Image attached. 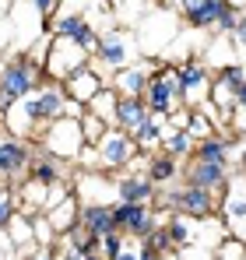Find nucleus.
<instances>
[{
	"label": "nucleus",
	"instance_id": "23",
	"mask_svg": "<svg viewBox=\"0 0 246 260\" xmlns=\"http://www.w3.org/2000/svg\"><path fill=\"white\" fill-rule=\"evenodd\" d=\"M144 173H148V179H151L155 186H169V183L179 176V158H172L169 151H155V155L148 158Z\"/></svg>",
	"mask_w": 246,
	"mask_h": 260
},
{
	"label": "nucleus",
	"instance_id": "37",
	"mask_svg": "<svg viewBox=\"0 0 246 260\" xmlns=\"http://www.w3.org/2000/svg\"><path fill=\"white\" fill-rule=\"evenodd\" d=\"M11 253H18V250H14V243H11V236H7V229H4V232H0V260H7Z\"/></svg>",
	"mask_w": 246,
	"mask_h": 260
},
{
	"label": "nucleus",
	"instance_id": "15",
	"mask_svg": "<svg viewBox=\"0 0 246 260\" xmlns=\"http://www.w3.org/2000/svg\"><path fill=\"white\" fill-rule=\"evenodd\" d=\"M151 71H162V63H130L113 74V88L120 95H144L148 91V81H151Z\"/></svg>",
	"mask_w": 246,
	"mask_h": 260
},
{
	"label": "nucleus",
	"instance_id": "1",
	"mask_svg": "<svg viewBox=\"0 0 246 260\" xmlns=\"http://www.w3.org/2000/svg\"><path fill=\"white\" fill-rule=\"evenodd\" d=\"M42 63L36 56H11L4 67H0V116L14 106V102H21V99H28V95H36L42 88Z\"/></svg>",
	"mask_w": 246,
	"mask_h": 260
},
{
	"label": "nucleus",
	"instance_id": "7",
	"mask_svg": "<svg viewBox=\"0 0 246 260\" xmlns=\"http://www.w3.org/2000/svg\"><path fill=\"white\" fill-rule=\"evenodd\" d=\"M95 63H99V71H109V74L130 67L134 63V39L123 28L102 32L99 36V49H95Z\"/></svg>",
	"mask_w": 246,
	"mask_h": 260
},
{
	"label": "nucleus",
	"instance_id": "8",
	"mask_svg": "<svg viewBox=\"0 0 246 260\" xmlns=\"http://www.w3.org/2000/svg\"><path fill=\"white\" fill-rule=\"evenodd\" d=\"M144 99H148V109L159 113V116H169L172 109H179V74H176V67L155 71Z\"/></svg>",
	"mask_w": 246,
	"mask_h": 260
},
{
	"label": "nucleus",
	"instance_id": "2",
	"mask_svg": "<svg viewBox=\"0 0 246 260\" xmlns=\"http://www.w3.org/2000/svg\"><path fill=\"white\" fill-rule=\"evenodd\" d=\"M88 60H91V53L81 49L74 39L49 36L46 53H42V71H46V78H49V81H60V85H64L71 74H78L81 67H88Z\"/></svg>",
	"mask_w": 246,
	"mask_h": 260
},
{
	"label": "nucleus",
	"instance_id": "4",
	"mask_svg": "<svg viewBox=\"0 0 246 260\" xmlns=\"http://www.w3.org/2000/svg\"><path fill=\"white\" fill-rule=\"evenodd\" d=\"M159 211H179V215L190 218H211L214 215V190H204V186H179V190H165L155 201Z\"/></svg>",
	"mask_w": 246,
	"mask_h": 260
},
{
	"label": "nucleus",
	"instance_id": "6",
	"mask_svg": "<svg viewBox=\"0 0 246 260\" xmlns=\"http://www.w3.org/2000/svg\"><path fill=\"white\" fill-rule=\"evenodd\" d=\"M176 74H179V106L183 109H201L204 102H211V81L214 78L207 74L204 63L187 60L176 67Z\"/></svg>",
	"mask_w": 246,
	"mask_h": 260
},
{
	"label": "nucleus",
	"instance_id": "43",
	"mask_svg": "<svg viewBox=\"0 0 246 260\" xmlns=\"http://www.w3.org/2000/svg\"><path fill=\"white\" fill-rule=\"evenodd\" d=\"M84 260H106V257H102V253H88Z\"/></svg>",
	"mask_w": 246,
	"mask_h": 260
},
{
	"label": "nucleus",
	"instance_id": "5",
	"mask_svg": "<svg viewBox=\"0 0 246 260\" xmlns=\"http://www.w3.org/2000/svg\"><path fill=\"white\" fill-rule=\"evenodd\" d=\"M95 148H99V169H102V173L127 169V166L141 155L134 134H130V130H120V127H109V134H106Z\"/></svg>",
	"mask_w": 246,
	"mask_h": 260
},
{
	"label": "nucleus",
	"instance_id": "36",
	"mask_svg": "<svg viewBox=\"0 0 246 260\" xmlns=\"http://www.w3.org/2000/svg\"><path fill=\"white\" fill-rule=\"evenodd\" d=\"M32 7H36L39 18H53L56 14V0H32Z\"/></svg>",
	"mask_w": 246,
	"mask_h": 260
},
{
	"label": "nucleus",
	"instance_id": "33",
	"mask_svg": "<svg viewBox=\"0 0 246 260\" xmlns=\"http://www.w3.org/2000/svg\"><path fill=\"white\" fill-rule=\"evenodd\" d=\"M123 246H127V232H106L102 236V257L113 260L116 253H123Z\"/></svg>",
	"mask_w": 246,
	"mask_h": 260
},
{
	"label": "nucleus",
	"instance_id": "12",
	"mask_svg": "<svg viewBox=\"0 0 246 260\" xmlns=\"http://www.w3.org/2000/svg\"><path fill=\"white\" fill-rule=\"evenodd\" d=\"M159 186L148 179V173H120L116 176V201H127V204H155V193Z\"/></svg>",
	"mask_w": 246,
	"mask_h": 260
},
{
	"label": "nucleus",
	"instance_id": "35",
	"mask_svg": "<svg viewBox=\"0 0 246 260\" xmlns=\"http://www.w3.org/2000/svg\"><path fill=\"white\" fill-rule=\"evenodd\" d=\"M179 260H214V253H207V250H197V246L190 243V246H183V250H179Z\"/></svg>",
	"mask_w": 246,
	"mask_h": 260
},
{
	"label": "nucleus",
	"instance_id": "28",
	"mask_svg": "<svg viewBox=\"0 0 246 260\" xmlns=\"http://www.w3.org/2000/svg\"><path fill=\"white\" fill-rule=\"evenodd\" d=\"M32 179L36 183H46V186H56V183H64V162L60 158H39V162H32Z\"/></svg>",
	"mask_w": 246,
	"mask_h": 260
},
{
	"label": "nucleus",
	"instance_id": "27",
	"mask_svg": "<svg viewBox=\"0 0 246 260\" xmlns=\"http://www.w3.org/2000/svg\"><path fill=\"white\" fill-rule=\"evenodd\" d=\"M116 95H120L116 88L106 85L102 91H99V95H95V99H91V102H88V113L102 116V120H106V123L113 127V123H116Z\"/></svg>",
	"mask_w": 246,
	"mask_h": 260
},
{
	"label": "nucleus",
	"instance_id": "26",
	"mask_svg": "<svg viewBox=\"0 0 246 260\" xmlns=\"http://www.w3.org/2000/svg\"><path fill=\"white\" fill-rule=\"evenodd\" d=\"M165 232H169V243H172L176 250H183V246H190V243H194V218L172 211V218L165 221Z\"/></svg>",
	"mask_w": 246,
	"mask_h": 260
},
{
	"label": "nucleus",
	"instance_id": "41",
	"mask_svg": "<svg viewBox=\"0 0 246 260\" xmlns=\"http://www.w3.org/2000/svg\"><path fill=\"white\" fill-rule=\"evenodd\" d=\"M162 253H165V250H151V246L141 243V260H162Z\"/></svg>",
	"mask_w": 246,
	"mask_h": 260
},
{
	"label": "nucleus",
	"instance_id": "10",
	"mask_svg": "<svg viewBox=\"0 0 246 260\" xmlns=\"http://www.w3.org/2000/svg\"><path fill=\"white\" fill-rule=\"evenodd\" d=\"M243 85H246V67L243 63H225L211 81V102L225 113H236V95Z\"/></svg>",
	"mask_w": 246,
	"mask_h": 260
},
{
	"label": "nucleus",
	"instance_id": "32",
	"mask_svg": "<svg viewBox=\"0 0 246 260\" xmlns=\"http://www.w3.org/2000/svg\"><path fill=\"white\" fill-rule=\"evenodd\" d=\"M222 211H225V218H229V225L246 221V197H239V193H229V197H225V204H222Z\"/></svg>",
	"mask_w": 246,
	"mask_h": 260
},
{
	"label": "nucleus",
	"instance_id": "44",
	"mask_svg": "<svg viewBox=\"0 0 246 260\" xmlns=\"http://www.w3.org/2000/svg\"><path fill=\"white\" fill-rule=\"evenodd\" d=\"M229 4H232V7H246V0H229Z\"/></svg>",
	"mask_w": 246,
	"mask_h": 260
},
{
	"label": "nucleus",
	"instance_id": "9",
	"mask_svg": "<svg viewBox=\"0 0 246 260\" xmlns=\"http://www.w3.org/2000/svg\"><path fill=\"white\" fill-rule=\"evenodd\" d=\"M42 123V113H39V95H28V99H21V102H14L7 113H4V130L11 134V137H21V141H32L36 134H39Z\"/></svg>",
	"mask_w": 246,
	"mask_h": 260
},
{
	"label": "nucleus",
	"instance_id": "46",
	"mask_svg": "<svg viewBox=\"0 0 246 260\" xmlns=\"http://www.w3.org/2000/svg\"><path fill=\"white\" fill-rule=\"evenodd\" d=\"M243 260H246V257H243Z\"/></svg>",
	"mask_w": 246,
	"mask_h": 260
},
{
	"label": "nucleus",
	"instance_id": "18",
	"mask_svg": "<svg viewBox=\"0 0 246 260\" xmlns=\"http://www.w3.org/2000/svg\"><path fill=\"white\" fill-rule=\"evenodd\" d=\"M42 215L49 218V225L56 229V236H67V232L78 229V221H81V201H78V193H71V197H64L60 204H53V208L42 211Z\"/></svg>",
	"mask_w": 246,
	"mask_h": 260
},
{
	"label": "nucleus",
	"instance_id": "31",
	"mask_svg": "<svg viewBox=\"0 0 246 260\" xmlns=\"http://www.w3.org/2000/svg\"><path fill=\"white\" fill-rule=\"evenodd\" d=\"M243 257H246V243L239 236H225L214 246V260H243Z\"/></svg>",
	"mask_w": 246,
	"mask_h": 260
},
{
	"label": "nucleus",
	"instance_id": "13",
	"mask_svg": "<svg viewBox=\"0 0 246 260\" xmlns=\"http://www.w3.org/2000/svg\"><path fill=\"white\" fill-rule=\"evenodd\" d=\"M28 162H32V148L21 141V137H0V176L4 179H14V176H21L28 169Z\"/></svg>",
	"mask_w": 246,
	"mask_h": 260
},
{
	"label": "nucleus",
	"instance_id": "17",
	"mask_svg": "<svg viewBox=\"0 0 246 260\" xmlns=\"http://www.w3.org/2000/svg\"><path fill=\"white\" fill-rule=\"evenodd\" d=\"M148 116H151V109H148V99L144 95H116V123L113 127L137 130Z\"/></svg>",
	"mask_w": 246,
	"mask_h": 260
},
{
	"label": "nucleus",
	"instance_id": "21",
	"mask_svg": "<svg viewBox=\"0 0 246 260\" xmlns=\"http://www.w3.org/2000/svg\"><path fill=\"white\" fill-rule=\"evenodd\" d=\"M232 151H236V141H229V134H211V137H204V141H197V148H194L190 158H201V162H225V166H229Z\"/></svg>",
	"mask_w": 246,
	"mask_h": 260
},
{
	"label": "nucleus",
	"instance_id": "22",
	"mask_svg": "<svg viewBox=\"0 0 246 260\" xmlns=\"http://www.w3.org/2000/svg\"><path fill=\"white\" fill-rule=\"evenodd\" d=\"M130 134H134V141H137V148H141L144 155H155V148H162V141H165V116L151 113L141 127L130 130Z\"/></svg>",
	"mask_w": 246,
	"mask_h": 260
},
{
	"label": "nucleus",
	"instance_id": "24",
	"mask_svg": "<svg viewBox=\"0 0 246 260\" xmlns=\"http://www.w3.org/2000/svg\"><path fill=\"white\" fill-rule=\"evenodd\" d=\"M194 148H197V141L187 127H165L162 151H169L172 158H187V155H194Z\"/></svg>",
	"mask_w": 246,
	"mask_h": 260
},
{
	"label": "nucleus",
	"instance_id": "40",
	"mask_svg": "<svg viewBox=\"0 0 246 260\" xmlns=\"http://www.w3.org/2000/svg\"><path fill=\"white\" fill-rule=\"evenodd\" d=\"M60 253H64V257H60V260H84V253H81V250H78V246H71V243H67V246H64Z\"/></svg>",
	"mask_w": 246,
	"mask_h": 260
},
{
	"label": "nucleus",
	"instance_id": "25",
	"mask_svg": "<svg viewBox=\"0 0 246 260\" xmlns=\"http://www.w3.org/2000/svg\"><path fill=\"white\" fill-rule=\"evenodd\" d=\"M7 236H11V243H14V250H28V246H36V225H32V215L14 211L11 225H7Z\"/></svg>",
	"mask_w": 246,
	"mask_h": 260
},
{
	"label": "nucleus",
	"instance_id": "30",
	"mask_svg": "<svg viewBox=\"0 0 246 260\" xmlns=\"http://www.w3.org/2000/svg\"><path fill=\"white\" fill-rule=\"evenodd\" d=\"M81 130H84V144H99L106 134H109V123L102 120V116H95V113H88L84 109V116H81Z\"/></svg>",
	"mask_w": 246,
	"mask_h": 260
},
{
	"label": "nucleus",
	"instance_id": "42",
	"mask_svg": "<svg viewBox=\"0 0 246 260\" xmlns=\"http://www.w3.org/2000/svg\"><path fill=\"white\" fill-rule=\"evenodd\" d=\"M232 155L239 158V169H243V173H246V137H243V144H239V148H236Z\"/></svg>",
	"mask_w": 246,
	"mask_h": 260
},
{
	"label": "nucleus",
	"instance_id": "38",
	"mask_svg": "<svg viewBox=\"0 0 246 260\" xmlns=\"http://www.w3.org/2000/svg\"><path fill=\"white\" fill-rule=\"evenodd\" d=\"M11 43V18H0V49H7Z\"/></svg>",
	"mask_w": 246,
	"mask_h": 260
},
{
	"label": "nucleus",
	"instance_id": "45",
	"mask_svg": "<svg viewBox=\"0 0 246 260\" xmlns=\"http://www.w3.org/2000/svg\"><path fill=\"white\" fill-rule=\"evenodd\" d=\"M0 4H4V7H11V4H14V0H0Z\"/></svg>",
	"mask_w": 246,
	"mask_h": 260
},
{
	"label": "nucleus",
	"instance_id": "20",
	"mask_svg": "<svg viewBox=\"0 0 246 260\" xmlns=\"http://www.w3.org/2000/svg\"><path fill=\"white\" fill-rule=\"evenodd\" d=\"M36 95H39L42 123H53V120H60V116L67 113V102H71V95H67V88H64V85H42Z\"/></svg>",
	"mask_w": 246,
	"mask_h": 260
},
{
	"label": "nucleus",
	"instance_id": "34",
	"mask_svg": "<svg viewBox=\"0 0 246 260\" xmlns=\"http://www.w3.org/2000/svg\"><path fill=\"white\" fill-rule=\"evenodd\" d=\"M21 260H56V257H53L49 246H39V243H36V246H28V250L21 253Z\"/></svg>",
	"mask_w": 246,
	"mask_h": 260
},
{
	"label": "nucleus",
	"instance_id": "16",
	"mask_svg": "<svg viewBox=\"0 0 246 260\" xmlns=\"http://www.w3.org/2000/svg\"><path fill=\"white\" fill-rule=\"evenodd\" d=\"M187 183L204 186V190H222V186L229 183V166H225V162H201V158H190V166H187Z\"/></svg>",
	"mask_w": 246,
	"mask_h": 260
},
{
	"label": "nucleus",
	"instance_id": "39",
	"mask_svg": "<svg viewBox=\"0 0 246 260\" xmlns=\"http://www.w3.org/2000/svg\"><path fill=\"white\" fill-rule=\"evenodd\" d=\"M113 260H141V246H123V253H116Z\"/></svg>",
	"mask_w": 246,
	"mask_h": 260
},
{
	"label": "nucleus",
	"instance_id": "14",
	"mask_svg": "<svg viewBox=\"0 0 246 260\" xmlns=\"http://www.w3.org/2000/svg\"><path fill=\"white\" fill-rule=\"evenodd\" d=\"M106 85H109V81H106V78L99 74V67H91V63H88V67H81L78 74H71V78L64 81L67 95H71L74 102H81V106H88V102H91V99H95V95H99Z\"/></svg>",
	"mask_w": 246,
	"mask_h": 260
},
{
	"label": "nucleus",
	"instance_id": "19",
	"mask_svg": "<svg viewBox=\"0 0 246 260\" xmlns=\"http://www.w3.org/2000/svg\"><path fill=\"white\" fill-rule=\"evenodd\" d=\"M81 225L88 236H106V232H120L113 225V204H81Z\"/></svg>",
	"mask_w": 246,
	"mask_h": 260
},
{
	"label": "nucleus",
	"instance_id": "3",
	"mask_svg": "<svg viewBox=\"0 0 246 260\" xmlns=\"http://www.w3.org/2000/svg\"><path fill=\"white\" fill-rule=\"evenodd\" d=\"M39 141H42V151H46V155H53V158H60V162H74V158L81 155V148H84L81 120L60 116V120L46 123Z\"/></svg>",
	"mask_w": 246,
	"mask_h": 260
},
{
	"label": "nucleus",
	"instance_id": "29",
	"mask_svg": "<svg viewBox=\"0 0 246 260\" xmlns=\"http://www.w3.org/2000/svg\"><path fill=\"white\" fill-rule=\"evenodd\" d=\"M187 130L194 134V141H204V137H211V134H218V130H214V120L207 116L204 109H190V116H187Z\"/></svg>",
	"mask_w": 246,
	"mask_h": 260
},
{
	"label": "nucleus",
	"instance_id": "11",
	"mask_svg": "<svg viewBox=\"0 0 246 260\" xmlns=\"http://www.w3.org/2000/svg\"><path fill=\"white\" fill-rule=\"evenodd\" d=\"M74 193L81 197V204H109V201H116V176L109 179V173H102V169H88L78 179Z\"/></svg>",
	"mask_w": 246,
	"mask_h": 260
}]
</instances>
